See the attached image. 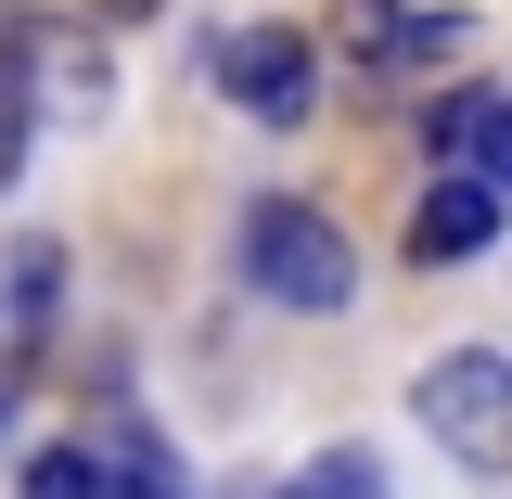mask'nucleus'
Segmentation results:
<instances>
[{"label":"nucleus","instance_id":"f257e3e1","mask_svg":"<svg viewBox=\"0 0 512 499\" xmlns=\"http://www.w3.org/2000/svg\"><path fill=\"white\" fill-rule=\"evenodd\" d=\"M244 282L269 295V308L320 320V308H346V295H359V256H346V231H333L320 205L256 192V205H244Z\"/></svg>","mask_w":512,"mask_h":499},{"label":"nucleus","instance_id":"f03ea898","mask_svg":"<svg viewBox=\"0 0 512 499\" xmlns=\"http://www.w3.org/2000/svg\"><path fill=\"white\" fill-rule=\"evenodd\" d=\"M410 410H423V436H436L461 474H512V359H500V346H448V359H423Z\"/></svg>","mask_w":512,"mask_h":499},{"label":"nucleus","instance_id":"7ed1b4c3","mask_svg":"<svg viewBox=\"0 0 512 499\" xmlns=\"http://www.w3.org/2000/svg\"><path fill=\"white\" fill-rule=\"evenodd\" d=\"M205 77H218V103H244L256 128H308L320 116V39L308 26H218V39H205Z\"/></svg>","mask_w":512,"mask_h":499},{"label":"nucleus","instance_id":"20e7f679","mask_svg":"<svg viewBox=\"0 0 512 499\" xmlns=\"http://www.w3.org/2000/svg\"><path fill=\"white\" fill-rule=\"evenodd\" d=\"M320 52L346 64L359 90H410V77H436V52H461V26L448 13H410V0H333Z\"/></svg>","mask_w":512,"mask_h":499},{"label":"nucleus","instance_id":"39448f33","mask_svg":"<svg viewBox=\"0 0 512 499\" xmlns=\"http://www.w3.org/2000/svg\"><path fill=\"white\" fill-rule=\"evenodd\" d=\"M0 90H13L26 116H39V103H52V116H90V103H103V64H90L77 26H0Z\"/></svg>","mask_w":512,"mask_h":499},{"label":"nucleus","instance_id":"423d86ee","mask_svg":"<svg viewBox=\"0 0 512 499\" xmlns=\"http://www.w3.org/2000/svg\"><path fill=\"white\" fill-rule=\"evenodd\" d=\"M500 205L512 192H487V180H423V205H410V256H423V269H461V256H487L500 244Z\"/></svg>","mask_w":512,"mask_h":499},{"label":"nucleus","instance_id":"0eeeda50","mask_svg":"<svg viewBox=\"0 0 512 499\" xmlns=\"http://www.w3.org/2000/svg\"><path fill=\"white\" fill-rule=\"evenodd\" d=\"M423 141H436V167H448V180H487V192H512V103H500V90H448Z\"/></svg>","mask_w":512,"mask_h":499},{"label":"nucleus","instance_id":"6e6552de","mask_svg":"<svg viewBox=\"0 0 512 499\" xmlns=\"http://www.w3.org/2000/svg\"><path fill=\"white\" fill-rule=\"evenodd\" d=\"M52 295H64V244H13V256H0V308H13V333H39Z\"/></svg>","mask_w":512,"mask_h":499},{"label":"nucleus","instance_id":"1a4fd4ad","mask_svg":"<svg viewBox=\"0 0 512 499\" xmlns=\"http://www.w3.org/2000/svg\"><path fill=\"white\" fill-rule=\"evenodd\" d=\"M13 499H116V474H103L90 448H26V474H13Z\"/></svg>","mask_w":512,"mask_h":499},{"label":"nucleus","instance_id":"9d476101","mask_svg":"<svg viewBox=\"0 0 512 499\" xmlns=\"http://www.w3.org/2000/svg\"><path fill=\"white\" fill-rule=\"evenodd\" d=\"M13 167H26V103L0 90V180H13Z\"/></svg>","mask_w":512,"mask_h":499},{"label":"nucleus","instance_id":"9b49d317","mask_svg":"<svg viewBox=\"0 0 512 499\" xmlns=\"http://www.w3.org/2000/svg\"><path fill=\"white\" fill-rule=\"evenodd\" d=\"M77 13H90V26H154L167 0H77Z\"/></svg>","mask_w":512,"mask_h":499},{"label":"nucleus","instance_id":"f8f14e48","mask_svg":"<svg viewBox=\"0 0 512 499\" xmlns=\"http://www.w3.org/2000/svg\"><path fill=\"white\" fill-rule=\"evenodd\" d=\"M116 499H180V487H167V474H116Z\"/></svg>","mask_w":512,"mask_h":499}]
</instances>
